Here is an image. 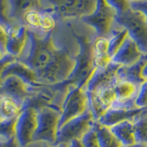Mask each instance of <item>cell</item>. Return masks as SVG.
Here are the masks:
<instances>
[{"instance_id": "1", "label": "cell", "mask_w": 147, "mask_h": 147, "mask_svg": "<svg viewBox=\"0 0 147 147\" xmlns=\"http://www.w3.org/2000/svg\"><path fill=\"white\" fill-rule=\"evenodd\" d=\"M29 29V28H28ZM28 43L18 60L38 76L41 84L58 85L66 82L76 67V54L66 46H58L53 31L29 29Z\"/></svg>"}, {"instance_id": "2", "label": "cell", "mask_w": 147, "mask_h": 147, "mask_svg": "<svg viewBox=\"0 0 147 147\" xmlns=\"http://www.w3.org/2000/svg\"><path fill=\"white\" fill-rule=\"evenodd\" d=\"M71 33L78 45V52L76 54V67L69 79L64 82L66 85L76 86H85L90 76L96 70L93 56V48L89 38L86 35L77 33L75 29L68 24Z\"/></svg>"}, {"instance_id": "3", "label": "cell", "mask_w": 147, "mask_h": 147, "mask_svg": "<svg viewBox=\"0 0 147 147\" xmlns=\"http://www.w3.org/2000/svg\"><path fill=\"white\" fill-rule=\"evenodd\" d=\"M115 24L126 30L128 36L142 51L147 54V22L142 13L130 7L121 14H117Z\"/></svg>"}, {"instance_id": "4", "label": "cell", "mask_w": 147, "mask_h": 147, "mask_svg": "<svg viewBox=\"0 0 147 147\" xmlns=\"http://www.w3.org/2000/svg\"><path fill=\"white\" fill-rule=\"evenodd\" d=\"M61 110L50 106L37 109V128L33 142H46L53 145L57 137Z\"/></svg>"}, {"instance_id": "5", "label": "cell", "mask_w": 147, "mask_h": 147, "mask_svg": "<svg viewBox=\"0 0 147 147\" xmlns=\"http://www.w3.org/2000/svg\"><path fill=\"white\" fill-rule=\"evenodd\" d=\"M89 109L88 96L85 86L67 85L61 105V116L58 129L68 121L80 116Z\"/></svg>"}, {"instance_id": "6", "label": "cell", "mask_w": 147, "mask_h": 147, "mask_svg": "<svg viewBox=\"0 0 147 147\" xmlns=\"http://www.w3.org/2000/svg\"><path fill=\"white\" fill-rule=\"evenodd\" d=\"M116 16L117 12L106 2V0H96L94 11L90 15L82 18L81 20L93 28L96 37L109 38L114 30Z\"/></svg>"}, {"instance_id": "7", "label": "cell", "mask_w": 147, "mask_h": 147, "mask_svg": "<svg viewBox=\"0 0 147 147\" xmlns=\"http://www.w3.org/2000/svg\"><path fill=\"white\" fill-rule=\"evenodd\" d=\"M95 121L93 114L88 109L80 116L70 119L58 129L56 141L52 146L60 144H69L75 140H81L83 136L92 129Z\"/></svg>"}, {"instance_id": "8", "label": "cell", "mask_w": 147, "mask_h": 147, "mask_svg": "<svg viewBox=\"0 0 147 147\" xmlns=\"http://www.w3.org/2000/svg\"><path fill=\"white\" fill-rule=\"evenodd\" d=\"M56 18H81L90 15L96 0H48Z\"/></svg>"}, {"instance_id": "9", "label": "cell", "mask_w": 147, "mask_h": 147, "mask_svg": "<svg viewBox=\"0 0 147 147\" xmlns=\"http://www.w3.org/2000/svg\"><path fill=\"white\" fill-rule=\"evenodd\" d=\"M37 128V109L25 107L17 117L15 137L20 147H28L33 142Z\"/></svg>"}, {"instance_id": "10", "label": "cell", "mask_w": 147, "mask_h": 147, "mask_svg": "<svg viewBox=\"0 0 147 147\" xmlns=\"http://www.w3.org/2000/svg\"><path fill=\"white\" fill-rule=\"evenodd\" d=\"M40 87H37V88L31 87L21 80L20 77L8 76L2 78L1 83H0V96H7L24 108L27 100Z\"/></svg>"}, {"instance_id": "11", "label": "cell", "mask_w": 147, "mask_h": 147, "mask_svg": "<svg viewBox=\"0 0 147 147\" xmlns=\"http://www.w3.org/2000/svg\"><path fill=\"white\" fill-rule=\"evenodd\" d=\"M145 115H147V108H111L107 110L96 121L110 128L122 121H131L134 123Z\"/></svg>"}, {"instance_id": "12", "label": "cell", "mask_w": 147, "mask_h": 147, "mask_svg": "<svg viewBox=\"0 0 147 147\" xmlns=\"http://www.w3.org/2000/svg\"><path fill=\"white\" fill-rule=\"evenodd\" d=\"M119 66L110 62L104 68H96L85 86L86 94L89 95L104 87L113 86L118 81L117 71Z\"/></svg>"}, {"instance_id": "13", "label": "cell", "mask_w": 147, "mask_h": 147, "mask_svg": "<svg viewBox=\"0 0 147 147\" xmlns=\"http://www.w3.org/2000/svg\"><path fill=\"white\" fill-rule=\"evenodd\" d=\"M41 0H7V17L14 25H24V17L30 11L43 10Z\"/></svg>"}, {"instance_id": "14", "label": "cell", "mask_w": 147, "mask_h": 147, "mask_svg": "<svg viewBox=\"0 0 147 147\" xmlns=\"http://www.w3.org/2000/svg\"><path fill=\"white\" fill-rule=\"evenodd\" d=\"M24 25L29 29L41 32H51L56 27V17L51 7L39 11H30L24 17Z\"/></svg>"}, {"instance_id": "15", "label": "cell", "mask_w": 147, "mask_h": 147, "mask_svg": "<svg viewBox=\"0 0 147 147\" xmlns=\"http://www.w3.org/2000/svg\"><path fill=\"white\" fill-rule=\"evenodd\" d=\"M8 76H15L20 77L26 84L30 86L31 87H35V88L43 86V84L40 83L36 73L33 70H31L30 67H28L26 64L20 62L18 59L7 63L4 67L1 73V80L2 78Z\"/></svg>"}, {"instance_id": "16", "label": "cell", "mask_w": 147, "mask_h": 147, "mask_svg": "<svg viewBox=\"0 0 147 147\" xmlns=\"http://www.w3.org/2000/svg\"><path fill=\"white\" fill-rule=\"evenodd\" d=\"M144 55V53H142L137 44L127 36L117 53L111 58V62L121 66H130L137 63Z\"/></svg>"}, {"instance_id": "17", "label": "cell", "mask_w": 147, "mask_h": 147, "mask_svg": "<svg viewBox=\"0 0 147 147\" xmlns=\"http://www.w3.org/2000/svg\"><path fill=\"white\" fill-rule=\"evenodd\" d=\"M28 27L20 25L7 33L6 53L11 56L18 58L22 54L28 43Z\"/></svg>"}, {"instance_id": "18", "label": "cell", "mask_w": 147, "mask_h": 147, "mask_svg": "<svg viewBox=\"0 0 147 147\" xmlns=\"http://www.w3.org/2000/svg\"><path fill=\"white\" fill-rule=\"evenodd\" d=\"M147 61V54H144L139 61L130 66H119L117 71L119 81H128L140 86L145 80L142 76V70Z\"/></svg>"}, {"instance_id": "19", "label": "cell", "mask_w": 147, "mask_h": 147, "mask_svg": "<svg viewBox=\"0 0 147 147\" xmlns=\"http://www.w3.org/2000/svg\"><path fill=\"white\" fill-rule=\"evenodd\" d=\"M109 38L105 37H95L92 42L93 48L94 63L96 68H104L111 62V58L108 53Z\"/></svg>"}, {"instance_id": "20", "label": "cell", "mask_w": 147, "mask_h": 147, "mask_svg": "<svg viewBox=\"0 0 147 147\" xmlns=\"http://www.w3.org/2000/svg\"><path fill=\"white\" fill-rule=\"evenodd\" d=\"M114 135L121 142L122 146H129L136 144L134 124L131 121H122L110 127Z\"/></svg>"}, {"instance_id": "21", "label": "cell", "mask_w": 147, "mask_h": 147, "mask_svg": "<svg viewBox=\"0 0 147 147\" xmlns=\"http://www.w3.org/2000/svg\"><path fill=\"white\" fill-rule=\"evenodd\" d=\"M92 128L96 133L100 147H122L121 142L114 135L110 128L102 125L96 121L94 122Z\"/></svg>"}, {"instance_id": "22", "label": "cell", "mask_w": 147, "mask_h": 147, "mask_svg": "<svg viewBox=\"0 0 147 147\" xmlns=\"http://www.w3.org/2000/svg\"><path fill=\"white\" fill-rule=\"evenodd\" d=\"M23 109L14 99L7 96H0V121L17 118Z\"/></svg>"}, {"instance_id": "23", "label": "cell", "mask_w": 147, "mask_h": 147, "mask_svg": "<svg viewBox=\"0 0 147 147\" xmlns=\"http://www.w3.org/2000/svg\"><path fill=\"white\" fill-rule=\"evenodd\" d=\"M128 33L126 30L121 28L119 30H113L111 35L109 37V47H108V53L110 58L114 56V54L117 53L119 48L121 47L123 41L127 38Z\"/></svg>"}, {"instance_id": "24", "label": "cell", "mask_w": 147, "mask_h": 147, "mask_svg": "<svg viewBox=\"0 0 147 147\" xmlns=\"http://www.w3.org/2000/svg\"><path fill=\"white\" fill-rule=\"evenodd\" d=\"M17 118L0 121V140L15 138V124Z\"/></svg>"}, {"instance_id": "25", "label": "cell", "mask_w": 147, "mask_h": 147, "mask_svg": "<svg viewBox=\"0 0 147 147\" xmlns=\"http://www.w3.org/2000/svg\"><path fill=\"white\" fill-rule=\"evenodd\" d=\"M133 124H134L136 142L147 144V121H145L144 116Z\"/></svg>"}, {"instance_id": "26", "label": "cell", "mask_w": 147, "mask_h": 147, "mask_svg": "<svg viewBox=\"0 0 147 147\" xmlns=\"http://www.w3.org/2000/svg\"><path fill=\"white\" fill-rule=\"evenodd\" d=\"M7 0H0V26L6 30L7 34L18 26L14 25L7 17Z\"/></svg>"}, {"instance_id": "27", "label": "cell", "mask_w": 147, "mask_h": 147, "mask_svg": "<svg viewBox=\"0 0 147 147\" xmlns=\"http://www.w3.org/2000/svg\"><path fill=\"white\" fill-rule=\"evenodd\" d=\"M135 108H147V80L139 86L137 95L134 99Z\"/></svg>"}, {"instance_id": "28", "label": "cell", "mask_w": 147, "mask_h": 147, "mask_svg": "<svg viewBox=\"0 0 147 147\" xmlns=\"http://www.w3.org/2000/svg\"><path fill=\"white\" fill-rule=\"evenodd\" d=\"M80 141L84 147H100L93 128L90 129Z\"/></svg>"}, {"instance_id": "29", "label": "cell", "mask_w": 147, "mask_h": 147, "mask_svg": "<svg viewBox=\"0 0 147 147\" xmlns=\"http://www.w3.org/2000/svg\"><path fill=\"white\" fill-rule=\"evenodd\" d=\"M117 14H121L130 8V0H106Z\"/></svg>"}, {"instance_id": "30", "label": "cell", "mask_w": 147, "mask_h": 147, "mask_svg": "<svg viewBox=\"0 0 147 147\" xmlns=\"http://www.w3.org/2000/svg\"><path fill=\"white\" fill-rule=\"evenodd\" d=\"M130 7L132 10L142 13L147 22V0H131L130 1Z\"/></svg>"}, {"instance_id": "31", "label": "cell", "mask_w": 147, "mask_h": 147, "mask_svg": "<svg viewBox=\"0 0 147 147\" xmlns=\"http://www.w3.org/2000/svg\"><path fill=\"white\" fill-rule=\"evenodd\" d=\"M7 34L6 30L0 26V51L1 53L6 55V45H7Z\"/></svg>"}, {"instance_id": "32", "label": "cell", "mask_w": 147, "mask_h": 147, "mask_svg": "<svg viewBox=\"0 0 147 147\" xmlns=\"http://www.w3.org/2000/svg\"><path fill=\"white\" fill-rule=\"evenodd\" d=\"M16 59L17 58L13 57V56H11V55H9V54L4 55V56L1 59H0V83H1V73L3 71L4 67L6 66L7 63H11L13 61H15Z\"/></svg>"}, {"instance_id": "33", "label": "cell", "mask_w": 147, "mask_h": 147, "mask_svg": "<svg viewBox=\"0 0 147 147\" xmlns=\"http://www.w3.org/2000/svg\"><path fill=\"white\" fill-rule=\"evenodd\" d=\"M0 147H20L15 138L10 140H0Z\"/></svg>"}, {"instance_id": "34", "label": "cell", "mask_w": 147, "mask_h": 147, "mask_svg": "<svg viewBox=\"0 0 147 147\" xmlns=\"http://www.w3.org/2000/svg\"><path fill=\"white\" fill-rule=\"evenodd\" d=\"M28 147H69L68 144H60L55 146H52L46 142H32Z\"/></svg>"}, {"instance_id": "35", "label": "cell", "mask_w": 147, "mask_h": 147, "mask_svg": "<svg viewBox=\"0 0 147 147\" xmlns=\"http://www.w3.org/2000/svg\"><path fill=\"white\" fill-rule=\"evenodd\" d=\"M69 147H84L82 144V142L80 140H75V141H72L71 142L68 144Z\"/></svg>"}, {"instance_id": "36", "label": "cell", "mask_w": 147, "mask_h": 147, "mask_svg": "<svg viewBox=\"0 0 147 147\" xmlns=\"http://www.w3.org/2000/svg\"><path fill=\"white\" fill-rule=\"evenodd\" d=\"M142 76L144 77V80H147V61L145 62L144 67H142Z\"/></svg>"}, {"instance_id": "37", "label": "cell", "mask_w": 147, "mask_h": 147, "mask_svg": "<svg viewBox=\"0 0 147 147\" xmlns=\"http://www.w3.org/2000/svg\"><path fill=\"white\" fill-rule=\"evenodd\" d=\"M122 147H147V144H140V142H136V144L129 146H122Z\"/></svg>"}, {"instance_id": "38", "label": "cell", "mask_w": 147, "mask_h": 147, "mask_svg": "<svg viewBox=\"0 0 147 147\" xmlns=\"http://www.w3.org/2000/svg\"><path fill=\"white\" fill-rule=\"evenodd\" d=\"M3 56H4V54H3V53H1V51H0V59H1V58H2Z\"/></svg>"}, {"instance_id": "39", "label": "cell", "mask_w": 147, "mask_h": 147, "mask_svg": "<svg viewBox=\"0 0 147 147\" xmlns=\"http://www.w3.org/2000/svg\"><path fill=\"white\" fill-rule=\"evenodd\" d=\"M130 1H131V0H130Z\"/></svg>"}]
</instances>
